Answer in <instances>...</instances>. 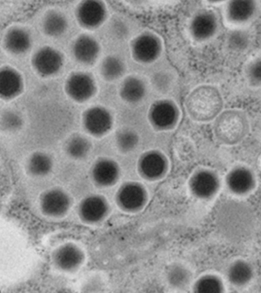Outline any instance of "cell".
I'll use <instances>...</instances> for the list:
<instances>
[{
    "label": "cell",
    "mask_w": 261,
    "mask_h": 293,
    "mask_svg": "<svg viewBox=\"0 0 261 293\" xmlns=\"http://www.w3.org/2000/svg\"><path fill=\"white\" fill-rule=\"evenodd\" d=\"M252 212L245 204L236 202L226 203L217 215L218 227L228 240L240 241L247 238L254 228Z\"/></svg>",
    "instance_id": "1"
},
{
    "label": "cell",
    "mask_w": 261,
    "mask_h": 293,
    "mask_svg": "<svg viewBox=\"0 0 261 293\" xmlns=\"http://www.w3.org/2000/svg\"><path fill=\"white\" fill-rule=\"evenodd\" d=\"M223 101L219 90L211 85L194 89L186 102L187 111L194 120L206 122L216 118L222 112Z\"/></svg>",
    "instance_id": "2"
},
{
    "label": "cell",
    "mask_w": 261,
    "mask_h": 293,
    "mask_svg": "<svg viewBox=\"0 0 261 293\" xmlns=\"http://www.w3.org/2000/svg\"><path fill=\"white\" fill-rule=\"evenodd\" d=\"M249 130V123L243 112L228 109L216 118L214 132L217 138L226 145L237 144L243 140Z\"/></svg>",
    "instance_id": "3"
},
{
    "label": "cell",
    "mask_w": 261,
    "mask_h": 293,
    "mask_svg": "<svg viewBox=\"0 0 261 293\" xmlns=\"http://www.w3.org/2000/svg\"><path fill=\"white\" fill-rule=\"evenodd\" d=\"M163 44L155 33L145 31L136 36L130 42V51L133 60L140 64H148L161 56Z\"/></svg>",
    "instance_id": "4"
},
{
    "label": "cell",
    "mask_w": 261,
    "mask_h": 293,
    "mask_svg": "<svg viewBox=\"0 0 261 293\" xmlns=\"http://www.w3.org/2000/svg\"><path fill=\"white\" fill-rule=\"evenodd\" d=\"M116 204L122 211L136 213L142 210L148 201V193L143 185L137 182H127L117 190Z\"/></svg>",
    "instance_id": "5"
},
{
    "label": "cell",
    "mask_w": 261,
    "mask_h": 293,
    "mask_svg": "<svg viewBox=\"0 0 261 293\" xmlns=\"http://www.w3.org/2000/svg\"><path fill=\"white\" fill-rule=\"evenodd\" d=\"M66 95L73 101L85 103L95 95L97 86L93 77L88 73L77 71L71 73L64 84Z\"/></svg>",
    "instance_id": "6"
},
{
    "label": "cell",
    "mask_w": 261,
    "mask_h": 293,
    "mask_svg": "<svg viewBox=\"0 0 261 293\" xmlns=\"http://www.w3.org/2000/svg\"><path fill=\"white\" fill-rule=\"evenodd\" d=\"M82 124L88 134L94 137H101L111 130L113 118L107 108L100 105H94L83 112Z\"/></svg>",
    "instance_id": "7"
},
{
    "label": "cell",
    "mask_w": 261,
    "mask_h": 293,
    "mask_svg": "<svg viewBox=\"0 0 261 293\" xmlns=\"http://www.w3.org/2000/svg\"><path fill=\"white\" fill-rule=\"evenodd\" d=\"M41 212L45 216L60 218L65 216L72 204L69 194L59 187H53L43 192L40 196Z\"/></svg>",
    "instance_id": "8"
},
{
    "label": "cell",
    "mask_w": 261,
    "mask_h": 293,
    "mask_svg": "<svg viewBox=\"0 0 261 293\" xmlns=\"http://www.w3.org/2000/svg\"><path fill=\"white\" fill-rule=\"evenodd\" d=\"M188 187L194 197L201 200H208L218 193L221 181L215 171L202 169L196 171L191 176Z\"/></svg>",
    "instance_id": "9"
},
{
    "label": "cell",
    "mask_w": 261,
    "mask_h": 293,
    "mask_svg": "<svg viewBox=\"0 0 261 293\" xmlns=\"http://www.w3.org/2000/svg\"><path fill=\"white\" fill-rule=\"evenodd\" d=\"M110 212V206L102 195L93 194L84 197L77 207V215L82 222L90 225L104 220Z\"/></svg>",
    "instance_id": "10"
},
{
    "label": "cell",
    "mask_w": 261,
    "mask_h": 293,
    "mask_svg": "<svg viewBox=\"0 0 261 293\" xmlns=\"http://www.w3.org/2000/svg\"><path fill=\"white\" fill-rule=\"evenodd\" d=\"M75 15L79 24L83 28L93 30L100 26L108 16L107 8L103 2L87 0L77 6Z\"/></svg>",
    "instance_id": "11"
},
{
    "label": "cell",
    "mask_w": 261,
    "mask_h": 293,
    "mask_svg": "<svg viewBox=\"0 0 261 293\" xmlns=\"http://www.w3.org/2000/svg\"><path fill=\"white\" fill-rule=\"evenodd\" d=\"M51 260L58 270L66 273L79 269L85 260V254L76 244L67 242L57 247L53 251Z\"/></svg>",
    "instance_id": "12"
},
{
    "label": "cell",
    "mask_w": 261,
    "mask_h": 293,
    "mask_svg": "<svg viewBox=\"0 0 261 293\" xmlns=\"http://www.w3.org/2000/svg\"><path fill=\"white\" fill-rule=\"evenodd\" d=\"M63 57L57 49L44 46L37 49L32 56L31 63L34 70L44 77L58 73L63 67Z\"/></svg>",
    "instance_id": "13"
},
{
    "label": "cell",
    "mask_w": 261,
    "mask_h": 293,
    "mask_svg": "<svg viewBox=\"0 0 261 293\" xmlns=\"http://www.w3.org/2000/svg\"><path fill=\"white\" fill-rule=\"evenodd\" d=\"M219 20L216 13L210 9H203L192 17L189 24L192 38L199 42L205 41L214 37L219 28Z\"/></svg>",
    "instance_id": "14"
},
{
    "label": "cell",
    "mask_w": 261,
    "mask_h": 293,
    "mask_svg": "<svg viewBox=\"0 0 261 293\" xmlns=\"http://www.w3.org/2000/svg\"><path fill=\"white\" fill-rule=\"evenodd\" d=\"M225 182L229 192L238 196L247 195L256 185L255 174L244 165H237L229 170L225 176Z\"/></svg>",
    "instance_id": "15"
},
{
    "label": "cell",
    "mask_w": 261,
    "mask_h": 293,
    "mask_svg": "<svg viewBox=\"0 0 261 293\" xmlns=\"http://www.w3.org/2000/svg\"><path fill=\"white\" fill-rule=\"evenodd\" d=\"M179 111L176 104L169 99H161L154 102L148 111L151 124L160 130L169 129L177 123Z\"/></svg>",
    "instance_id": "16"
},
{
    "label": "cell",
    "mask_w": 261,
    "mask_h": 293,
    "mask_svg": "<svg viewBox=\"0 0 261 293\" xmlns=\"http://www.w3.org/2000/svg\"><path fill=\"white\" fill-rule=\"evenodd\" d=\"M90 175L93 183L99 188L114 186L120 177V169L117 163L112 159L101 157L92 165Z\"/></svg>",
    "instance_id": "17"
},
{
    "label": "cell",
    "mask_w": 261,
    "mask_h": 293,
    "mask_svg": "<svg viewBox=\"0 0 261 293\" xmlns=\"http://www.w3.org/2000/svg\"><path fill=\"white\" fill-rule=\"evenodd\" d=\"M138 171L144 179L154 181L160 180L167 170V162L161 153L151 151L143 155L138 163Z\"/></svg>",
    "instance_id": "18"
},
{
    "label": "cell",
    "mask_w": 261,
    "mask_h": 293,
    "mask_svg": "<svg viewBox=\"0 0 261 293\" xmlns=\"http://www.w3.org/2000/svg\"><path fill=\"white\" fill-rule=\"evenodd\" d=\"M72 53L75 60L84 65L94 63L100 52V46L97 40L88 34H82L74 41Z\"/></svg>",
    "instance_id": "19"
},
{
    "label": "cell",
    "mask_w": 261,
    "mask_h": 293,
    "mask_svg": "<svg viewBox=\"0 0 261 293\" xmlns=\"http://www.w3.org/2000/svg\"><path fill=\"white\" fill-rule=\"evenodd\" d=\"M258 9L256 1L235 0L228 1L225 6V16L226 20L233 24H243L251 20Z\"/></svg>",
    "instance_id": "20"
},
{
    "label": "cell",
    "mask_w": 261,
    "mask_h": 293,
    "mask_svg": "<svg viewBox=\"0 0 261 293\" xmlns=\"http://www.w3.org/2000/svg\"><path fill=\"white\" fill-rule=\"evenodd\" d=\"M23 79L20 73L10 66H4L0 71V96L10 100L19 96L23 90Z\"/></svg>",
    "instance_id": "21"
},
{
    "label": "cell",
    "mask_w": 261,
    "mask_h": 293,
    "mask_svg": "<svg viewBox=\"0 0 261 293\" xmlns=\"http://www.w3.org/2000/svg\"><path fill=\"white\" fill-rule=\"evenodd\" d=\"M32 37L28 30L20 26H13L5 33L3 43L5 49L15 54H22L30 49Z\"/></svg>",
    "instance_id": "22"
},
{
    "label": "cell",
    "mask_w": 261,
    "mask_h": 293,
    "mask_svg": "<svg viewBox=\"0 0 261 293\" xmlns=\"http://www.w3.org/2000/svg\"><path fill=\"white\" fill-rule=\"evenodd\" d=\"M253 275L252 266L247 260L242 259L233 261L226 270V278L235 287L247 285L252 279Z\"/></svg>",
    "instance_id": "23"
},
{
    "label": "cell",
    "mask_w": 261,
    "mask_h": 293,
    "mask_svg": "<svg viewBox=\"0 0 261 293\" xmlns=\"http://www.w3.org/2000/svg\"><path fill=\"white\" fill-rule=\"evenodd\" d=\"M146 92L144 81L139 77L129 75L121 82L119 88L121 98L128 103H136L141 101Z\"/></svg>",
    "instance_id": "24"
},
{
    "label": "cell",
    "mask_w": 261,
    "mask_h": 293,
    "mask_svg": "<svg viewBox=\"0 0 261 293\" xmlns=\"http://www.w3.org/2000/svg\"><path fill=\"white\" fill-rule=\"evenodd\" d=\"M54 162L47 153L37 151L33 153L26 163V170L29 174L35 177L47 175L52 170Z\"/></svg>",
    "instance_id": "25"
},
{
    "label": "cell",
    "mask_w": 261,
    "mask_h": 293,
    "mask_svg": "<svg viewBox=\"0 0 261 293\" xmlns=\"http://www.w3.org/2000/svg\"><path fill=\"white\" fill-rule=\"evenodd\" d=\"M68 20L61 12L52 10L47 12L43 18L42 28L48 36L57 37L62 35L68 28Z\"/></svg>",
    "instance_id": "26"
},
{
    "label": "cell",
    "mask_w": 261,
    "mask_h": 293,
    "mask_svg": "<svg viewBox=\"0 0 261 293\" xmlns=\"http://www.w3.org/2000/svg\"><path fill=\"white\" fill-rule=\"evenodd\" d=\"M126 66L123 61L114 55H109L102 60L99 66V72L103 79L113 81L124 75Z\"/></svg>",
    "instance_id": "27"
},
{
    "label": "cell",
    "mask_w": 261,
    "mask_h": 293,
    "mask_svg": "<svg viewBox=\"0 0 261 293\" xmlns=\"http://www.w3.org/2000/svg\"><path fill=\"white\" fill-rule=\"evenodd\" d=\"M165 278L168 284L175 289L186 287L192 280L190 271L184 265L179 263L170 264L166 269Z\"/></svg>",
    "instance_id": "28"
},
{
    "label": "cell",
    "mask_w": 261,
    "mask_h": 293,
    "mask_svg": "<svg viewBox=\"0 0 261 293\" xmlns=\"http://www.w3.org/2000/svg\"><path fill=\"white\" fill-rule=\"evenodd\" d=\"M91 143L86 136L80 134H73L66 140L65 151L71 158L81 160L86 157L91 150Z\"/></svg>",
    "instance_id": "29"
},
{
    "label": "cell",
    "mask_w": 261,
    "mask_h": 293,
    "mask_svg": "<svg viewBox=\"0 0 261 293\" xmlns=\"http://www.w3.org/2000/svg\"><path fill=\"white\" fill-rule=\"evenodd\" d=\"M192 289L195 293H221L224 291L225 287L219 276L214 274H205L194 282Z\"/></svg>",
    "instance_id": "30"
},
{
    "label": "cell",
    "mask_w": 261,
    "mask_h": 293,
    "mask_svg": "<svg viewBox=\"0 0 261 293\" xmlns=\"http://www.w3.org/2000/svg\"><path fill=\"white\" fill-rule=\"evenodd\" d=\"M23 122L21 115L15 110L6 109L1 112V128L4 131H16L22 126Z\"/></svg>",
    "instance_id": "31"
},
{
    "label": "cell",
    "mask_w": 261,
    "mask_h": 293,
    "mask_svg": "<svg viewBox=\"0 0 261 293\" xmlns=\"http://www.w3.org/2000/svg\"><path fill=\"white\" fill-rule=\"evenodd\" d=\"M245 76L249 85L253 87L261 86V56L254 58L245 68Z\"/></svg>",
    "instance_id": "32"
},
{
    "label": "cell",
    "mask_w": 261,
    "mask_h": 293,
    "mask_svg": "<svg viewBox=\"0 0 261 293\" xmlns=\"http://www.w3.org/2000/svg\"><path fill=\"white\" fill-rule=\"evenodd\" d=\"M250 41L248 33L243 30L232 31L227 37L228 47L236 51L244 50L248 46Z\"/></svg>",
    "instance_id": "33"
},
{
    "label": "cell",
    "mask_w": 261,
    "mask_h": 293,
    "mask_svg": "<svg viewBox=\"0 0 261 293\" xmlns=\"http://www.w3.org/2000/svg\"><path fill=\"white\" fill-rule=\"evenodd\" d=\"M138 139V136L135 133L126 130L119 131L116 137L117 146L123 151L132 150L136 145Z\"/></svg>",
    "instance_id": "34"
},
{
    "label": "cell",
    "mask_w": 261,
    "mask_h": 293,
    "mask_svg": "<svg viewBox=\"0 0 261 293\" xmlns=\"http://www.w3.org/2000/svg\"><path fill=\"white\" fill-rule=\"evenodd\" d=\"M153 81L156 86L160 88L166 87L169 83V76L165 73H158L153 79Z\"/></svg>",
    "instance_id": "35"
}]
</instances>
